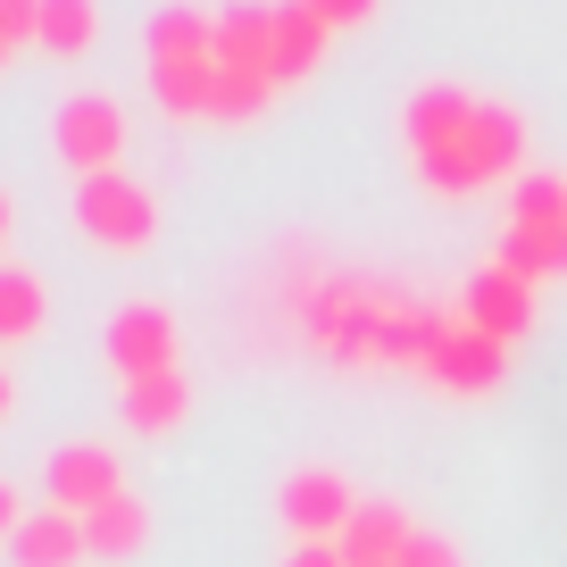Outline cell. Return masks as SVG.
Wrapping results in <instances>:
<instances>
[{
  "label": "cell",
  "instance_id": "obj_18",
  "mask_svg": "<svg viewBox=\"0 0 567 567\" xmlns=\"http://www.w3.org/2000/svg\"><path fill=\"white\" fill-rule=\"evenodd\" d=\"M276 34H284V92H292V84L318 75V59H326V42H334V34L309 18L301 0H276Z\"/></svg>",
  "mask_w": 567,
  "mask_h": 567
},
{
  "label": "cell",
  "instance_id": "obj_1",
  "mask_svg": "<svg viewBox=\"0 0 567 567\" xmlns=\"http://www.w3.org/2000/svg\"><path fill=\"white\" fill-rule=\"evenodd\" d=\"M401 142H409V167L434 200H467V193H493L526 167V117L509 101H484L467 84H417L401 101Z\"/></svg>",
  "mask_w": 567,
  "mask_h": 567
},
{
  "label": "cell",
  "instance_id": "obj_11",
  "mask_svg": "<svg viewBox=\"0 0 567 567\" xmlns=\"http://www.w3.org/2000/svg\"><path fill=\"white\" fill-rule=\"evenodd\" d=\"M409 543H417V517H409L401 501H368L334 550H342V567H401Z\"/></svg>",
  "mask_w": 567,
  "mask_h": 567
},
{
  "label": "cell",
  "instance_id": "obj_14",
  "mask_svg": "<svg viewBox=\"0 0 567 567\" xmlns=\"http://www.w3.org/2000/svg\"><path fill=\"white\" fill-rule=\"evenodd\" d=\"M84 543H92V559H142V550H151V501L117 493L109 509L84 517Z\"/></svg>",
  "mask_w": 567,
  "mask_h": 567
},
{
  "label": "cell",
  "instance_id": "obj_17",
  "mask_svg": "<svg viewBox=\"0 0 567 567\" xmlns=\"http://www.w3.org/2000/svg\"><path fill=\"white\" fill-rule=\"evenodd\" d=\"M92 42H101V0H42V42L34 51L92 59Z\"/></svg>",
  "mask_w": 567,
  "mask_h": 567
},
{
  "label": "cell",
  "instance_id": "obj_20",
  "mask_svg": "<svg viewBox=\"0 0 567 567\" xmlns=\"http://www.w3.org/2000/svg\"><path fill=\"white\" fill-rule=\"evenodd\" d=\"M301 9L326 25V34H359V25L375 18V0H301Z\"/></svg>",
  "mask_w": 567,
  "mask_h": 567
},
{
  "label": "cell",
  "instance_id": "obj_6",
  "mask_svg": "<svg viewBox=\"0 0 567 567\" xmlns=\"http://www.w3.org/2000/svg\"><path fill=\"white\" fill-rule=\"evenodd\" d=\"M359 509H368L359 484L342 476V467H326V460H301L292 476H284V493H276V526L292 534V550L301 543H342Z\"/></svg>",
  "mask_w": 567,
  "mask_h": 567
},
{
  "label": "cell",
  "instance_id": "obj_16",
  "mask_svg": "<svg viewBox=\"0 0 567 567\" xmlns=\"http://www.w3.org/2000/svg\"><path fill=\"white\" fill-rule=\"evenodd\" d=\"M42 309H51V301H42V276L9 259V267H0V342L25 351V342L42 334Z\"/></svg>",
  "mask_w": 567,
  "mask_h": 567
},
{
  "label": "cell",
  "instance_id": "obj_5",
  "mask_svg": "<svg viewBox=\"0 0 567 567\" xmlns=\"http://www.w3.org/2000/svg\"><path fill=\"white\" fill-rule=\"evenodd\" d=\"M417 375L434 392H451V401H484V392L509 384V342H493L484 326H467L460 309H451V318L434 326V342H425Z\"/></svg>",
  "mask_w": 567,
  "mask_h": 567
},
{
  "label": "cell",
  "instance_id": "obj_22",
  "mask_svg": "<svg viewBox=\"0 0 567 567\" xmlns=\"http://www.w3.org/2000/svg\"><path fill=\"white\" fill-rule=\"evenodd\" d=\"M25 517H34V501H25V484H0V543H18Z\"/></svg>",
  "mask_w": 567,
  "mask_h": 567
},
{
  "label": "cell",
  "instance_id": "obj_3",
  "mask_svg": "<svg viewBox=\"0 0 567 567\" xmlns=\"http://www.w3.org/2000/svg\"><path fill=\"white\" fill-rule=\"evenodd\" d=\"M267 101H284L276 0H234L217 9V125H250Z\"/></svg>",
  "mask_w": 567,
  "mask_h": 567
},
{
  "label": "cell",
  "instance_id": "obj_21",
  "mask_svg": "<svg viewBox=\"0 0 567 567\" xmlns=\"http://www.w3.org/2000/svg\"><path fill=\"white\" fill-rule=\"evenodd\" d=\"M401 567H467V550L451 543V534H434V526H417V543H409V559Z\"/></svg>",
  "mask_w": 567,
  "mask_h": 567
},
{
  "label": "cell",
  "instance_id": "obj_4",
  "mask_svg": "<svg viewBox=\"0 0 567 567\" xmlns=\"http://www.w3.org/2000/svg\"><path fill=\"white\" fill-rule=\"evenodd\" d=\"M75 226H84V243L134 259V250L159 243L167 209H159V193H151L142 176H125V167H117V176H84V184H75Z\"/></svg>",
  "mask_w": 567,
  "mask_h": 567
},
{
  "label": "cell",
  "instance_id": "obj_19",
  "mask_svg": "<svg viewBox=\"0 0 567 567\" xmlns=\"http://www.w3.org/2000/svg\"><path fill=\"white\" fill-rule=\"evenodd\" d=\"M42 42V0H0V59H25Z\"/></svg>",
  "mask_w": 567,
  "mask_h": 567
},
{
  "label": "cell",
  "instance_id": "obj_7",
  "mask_svg": "<svg viewBox=\"0 0 567 567\" xmlns=\"http://www.w3.org/2000/svg\"><path fill=\"white\" fill-rule=\"evenodd\" d=\"M51 151H59V167H68L75 184L117 176L125 167V109L109 101V92H68L59 117H51Z\"/></svg>",
  "mask_w": 567,
  "mask_h": 567
},
{
  "label": "cell",
  "instance_id": "obj_9",
  "mask_svg": "<svg viewBox=\"0 0 567 567\" xmlns=\"http://www.w3.org/2000/svg\"><path fill=\"white\" fill-rule=\"evenodd\" d=\"M42 493H51V509L92 517V509H109L117 493H134V484H125V460L109 443H59L51 460H42Z\"/></svg>",
  "mask_w": 567,
  "mask_h": 567
},
{
  "label": "cell",
  "instance_id": "obj_10",
  "mask_svg": "<svg viewBox=\"0 0 567 567\" xmlns=\"http://www.w3.org/2000/svg\"><path fill=\"white\" fill-rule=\"evenodd\" d=\"M534 292H543V284H526L517 267H501V259H493V267H476V276L460 284V318H467V326H484L493 342H517V334L534 326Z\"/></svg>",
  "mask_w": 567,
  "mask_h": 567
},
{
  "label": "cell",
  "instance_id": "obj_12",
  "mask_svg": "<svg viewBox=\"0 0 567 567\" xmlns=\"http://www.w3.org/2000/svg\"><path fill=\"white\" fill-rule=\"evenodd\" d=\"M117 417L125 434H176L193 417V375L167 368V375H142V384H117Z\"/></svg>",
  "mask_w": 567,
  "mask_h": 567
},
{
  "label": "cell",
  "instance_id": "obj_23",
  "mask_svg": "<svg viewBox=\"0 0 567 567\" xmlns=\"http://www.w3.org/2000/svg\"><path fill=\"white\" fill-rule=\"evenodd\" d=\"M284 567H342L334 543H301V550H284Z\"/></svg>",
  "mask_w": 567,
  "mask_h": 567
},
{
  "label": "cell",
  "instance_id": "obj_2",
  "mask_svg": "<svg viewBox=\"0 0 567 567\" xmlns=\"http://www.w3.org/2000/svg\"><path fill=\"white\" fill-rule=\"evenodd\" d=\"M142 59H151V101L176 125H217V18L193 0H167L142 25Z\"/></svg>",
  "mask_w": 567,
  "mask_h": 567
},
{
  "label": "cell",
  "instance_id": "obj_15",
  "mask_svg": "<svg viewBox=\"0 0 567 567\" xmlns=\"http://www.w3.org/2000/svg\"><path fill=\"white\" fill-rule=\"evenodd\" d=\"M493 259L517 267L526 284H559V276H567V226H509Z\"/></svg>",
  "mask_w": 567,
  "mask_h": 567
},
{
  "label": "cell",
  "instance_id": "obj_13",
  "mask_svg": "<svg viewBox=\"0 0 567 567\" xmlns=\"http://www.w3.org/2000/svg\"><path fill=\"white\" fill-rule=\"evenodd\" d=\"M84 559H92L84 517H68V509H34L25 534L9 543V567H84Z\"/></svg>",
  "mask_w": 567,
  "mask_h": 567
},
{
  "label": "cell",
  "instance_id": "obj_8",
  "mask_svg": "<svg viewBox=\"0 0 567 567\" xmlns=\"http://www.w3.org/2000/svg\"><path fill=\"white\" fill-rule=\"evenodd\" d=\"M109 368H117V384H142V375L184 368L176 309H167V301H125L117 318H109Z\"/></svg>",
  "mask_w": 567,
  "mask_h": 567
}]
</instances>
